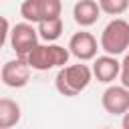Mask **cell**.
Here are the masks:
<instances>
[{
	"instance_id": "obj_1",
	"label": "cell",
	"mask_w": 129,
	"mask_h": 129,
	"mask_svg": "<svg viewBox=\"0 0 129 129\" xmlns=\"http://www.w3.org/2000/svg\"><path fill=\"white\" fill-rule=\"evenodd\" d=\"M93 77H95L93 69L83 64V60L79 64H64L58 69V73L54 77V87L64 97H77L81 91H85L89 87Z\"/></svg>"
},
{
	"instance_id": "obj_2",
	"label": "cell",
	"mask_w": 129,
	"mask_h": 129,
	"mask_svg": "<svg viewBox=\"0 0 129 129\" xmlns=\"http://www.w3.org/2000/svg\"><path fill=\"white\" fill-rule=\"evenodd\" d=\"M69 56H71V50L69 46H60V44H52V42H46V44H36L26 60L28 64L32 67V71H50V69H60L69 62Z\"/></svg>"
},
{
	"instance_id": "obj_3",
	"label": "cell",
	"mask_w": 129,
	"mask_h": 129,
	"mask_svg": "<svg viewBox=\"0 0 129 129\" xmlns=\"http://www.w3.org/2000/svg\"><path fill=\"white\" fill-rule=\"evenodd\" d=\"M99 44L107 54H123L129 48V22L123 18H113L111 22H107L101 32Z\"/></svg>"
},
{
	"instance_id": "obj_4",
	"label": "cell",
	"mask_w": 129,
	"mask_h": 129,
	"mask_svg": "<svg viewBox=\"0 0 129 129\" xmlns=\"http://www.w3.org/2000/svg\"><path fill=\"white\" fill-rule=\"evenodd\" d=\"M38 28L34 26V22H18L12 26V32H10V46L12 50L16 52V56H28V52L38 44Z\"/></svg>"
},
{
	"instance_id": "obj_5",
	"label": "cell",
	"mask_w": 129,
	"mask_h": 129,
	"mask_svg": "<svg viewBox=\"0 0 129 129\" xmlns=\"http://www.w3.org/2000/svg\"><path fill=\"white\" fill-rule=\"evenodd\" d=\"M62 2L60 0H24L20 4V16L28 22L38 24L40 20L60 16Z\"/></svg>"
},
{
	"instance_id": "obj_6",
	"label": "cell",
	"mask_w": 129,
	"mask_h": 129,
	"mask_svg": "<svg viewBox=\"0 0 129 129\" xmlns=\"http://www.w3.org/2000/svg\"><path fill=\"white\" fill-rule=\"evenodd\" d=\"M30 71H32V67L28 64V60L24 56H16V58L4 62L2 73H0L2 83L10 89H22L30 81Z\"/></svg>"
},
{
	"instance_id": "obj_7",
	"label": "cell",
	"mask_w": 129,
	"mask_h": 129,
	"mask_svg": "<svg viewBox=\"0 0 129 129\" xmlns=\"http://www.w3.org/2000/svg\"><path fill=\"white\" fill-rule=\"evenodd\" d=\"M101 105L109 115H123L129 111V89L125 85H111L101 97Z\"/></svg>"
},
{
	"instance_id": "obj_8",
	"label": "cell",
	"mask_w": 129,
	"mask_h": 129,
	"mask_svg": "<svg viewBox=\"0 0 129 129\" xmlns=\"http://www.w3.org/2000/svg\"><path fill=\"white\" fill-rule=\"evenodd\" d=\"M101 44H97V38L87 32V30H81V32H75L69 40V50L75 58L79 60H93L97 56V50H99Z\"/></svg>"
},
{
	"instance_id": "obj_9",
	"label": "cell",
	"mask_w": 129,
	"mask_h": 129,
	"mask_svg": "<svg viewBox=\"0 0 129 129\" xmlns=\"http://www.w3.org/2000/svg\"><path fill=\"white\" fill-rule=\"evenodd\" d=\"M93 75L99 83H113L119 75H121V62L113 56V54H103V56H95L93 62Z\"/></svg>"
},
{
	"instance_id": "obj_10",
	"label": "cell",
	"mask_w": 129,
	"mask_h": 129,
	"mask_svg": "<svg viewBox=\"0 0 129 129\" xmlns=\"http://www.w3.org/2000/svg\"><path fill=\"white\" fill-rule=\"evenodd\" d=\"M101 12L103 10H101L99 2H95V0H79L75 4V8H73V18H75V22L79 26L87 28V26H93L99 20Z\"/></svg>"
},
{
	"instance_id": "obj_11",
	"label": "cell",
	"mask_w": 129,
	"mask_h": 129,
	"mask_svg": "<svg viewBox=\"0 0 129 129\" xmlns=\"http://www.w3.org/2000/svg\"><path fill=\"white\" fill-rule=\"evenodd\" d=\"M20 105L8 97L0 99V129H10L20 121Z\"/></svg>"
},
{
	"instance_id": "obj_12",
	"label": "cell",
	"mask_w": 129,
	"mask_h": 129,
	"mask_svg": "<svg viewBox=\"0 0 129 129\" xmlns=\"http://www.w3.org/2000/svg\"><path fill=\"white\" fill-rule=\"evenodd\" d=\"M38 28V34L42 40L46 42H54L60 34H62V18L60 16H54V18H46V20H40L36 24Z\"/></svg>"
},
{
	"instance_id": "obj_13",
	"label": "cell",
	"mask_w": 129,
	"mask_h": 129,
	"mask_svg": "<svg viewBox=\"0 0 129 129\" xmlns=\"http://www.w3.org/2000/svg\"><path fill=\"white\" fill-rule=\"evenodd\" d=\"M99 6L109 16H119L129 10V0H99Z\"/></svg>"
},
{
	"instance_id": "obj_14",
	"label": "cell",
	"mask_w": 129,
	"mask_h": 129,
	"mask_svg": "<svg viewBox=\"0 0 129 129\" xmlns=\"http://www.w3.org/2000/svg\"><path fill=\"white\" fill-rule=\"evenodd\" d=\"M119 79H121V85H125L129 89V52L121 60V75H119Z\"/></svg>"
},
{
	"instance_id": "obj_15",
	"label": "cell",
	"mask_w": 129,
	"mask_h": 129,
	"mask_svg": "<svg viewBox=\"0 0 129 129\" xmlns=\"http://www.w3.org/2000/svg\"><path fill=\"white\" fill-rule=\"evenodd\" d=\"M2 26H4V32H2V44H6V40H8L10 32H12V28H10V24H8L6 18H2Z\"/></svg>"
},
{
	"instance_id": "obj_16",
	"label": "cell",
	"mask_w": 129,
	"mask_h": 129,
	"mask_svg": "<svg viewBox=\"0 0 129 129\" xmlns=\"http://www.w3.org/2000/svg\"><path fill=\"white\" fill-rule=\"evenodd\" d=\"M121 125H123L125 129H129V111L123 113V121H121Z\"/></svg>"
}]
</instances>
